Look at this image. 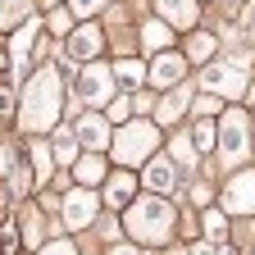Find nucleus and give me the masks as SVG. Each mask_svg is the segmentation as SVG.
Here are the masks:
<instances>
[{
	"mask_svg": "<svg viewBox=\"0 0 255 255\" xmlns=\"http://www.w3.org/2000/svg\"><path fill=\"white\" fill-rule=\"evenodd\" d=\"M123 223H128V233H132V242H141V246H169L178 214H173V205L164 196H141V201L128 205Z\"/></svg>",
	"mask_w": 255,
	"mask_h": 255,
	"instance_id": "1",
	"label": "nucleus"
},
{
	"mask_svg": "<svg viewBox=\"0 0 255 255\" xmlns=\"http://www.w3.org/2000/svg\"><path fill=\"white\" fill-rule=\"evenodd\" d=\"M59 119V73L55 69H41L37 78L27 82L23 91V114H18V128L23 132H46Z\"/></svg>",
	"mask_w": 255,
	"mask_h": 255,
	"instance_id": "2",
	"label": "nucleus"
},
{
	"mask_svg": "<svg viewBox=\"0 0 255 255\" xmlns=\"http://www.w3.org/2000/svg\"><path fill=\"white\" fill-rule=\"evenodd\" d=\"M159 150V128L137 119V123H123V132L114 137V159L123 169H137V164H150Z\"/></svg>",
	"mask_w": 255,
	"mask_h": 255,
	"instance_id": "3",
	"label": "nucleus"
},
{
	"mask_svg": "<svg viewBox=\"0 0 255 255\" xmlns=\"http://www.w3.org/2000/svg\"><path fill=\"white\" fill-rule=\"evenodd\" d=\"M219 146H223V155H228V164H242V159H246V150H251V119L242 110H228V114H223V123H219Z\"/></svg>",
	"mask_w": 255,
	"mask_h": 255,
	"instance_id": "4",
	"label": "nucleus"
},
{
	"mask_svg": "<svg viewBox=\"0 0 255 255\" xmlns=\"http://www.w3.org/2000/svg\"><path fill=\"white\" fill-rule=\"evenodd\" d=\"M201 87L210 91V96H233V101H237V96L251 87L246 82V64H205V73H201Z\"/></svg>",
	"mask_w": 255,
	"mask_h": 255,
	"instance_id": "5",
	"label": "nucleus"
},
{
	"mask_svg": "<svg viewBox=\"0 0 255 255\" xmlns=\"http://www.w3.org/2000/svg\"><path fill=\"white\" fill-rule=\"evenodd\" d=\"M223 214H237L251 219L255 214V169H237L223 187Z\"/></svg>",
	"mask_w": 255,
	"mask_h": 255,
	"instance_id": "6",
	"label": "nucleus"
},
{
	"mask_svg": "<svg viewBox=\"0 0 255 255\" xmlns=\"http://www.w3.org/2000/svg\"><path fill=\"white\" fill-rule=\"evenodd\" d=\"M96 210H101V196H96L91 187H73L69 196H64V223H69V228H87L96 219Z\"/></svg>",
	"mask_w": 255,
	"mask_h": 255,
	"instance_id": "7",
	"label": "nucleus"
},
{
	"mask_svg": "<svg viewBox=\"0 0 255 255\" xmlns=\"http://www.w3.org/2000/svg\"><path fill=\"white\" fill-rule=\"evenodd\" d=\"M110 82H114V69H105V64H87L78 91H82L87 105H105V101H110Z\"/></svg>",
	"mask_w": 255,
	"mask_h": 255,
	"instance_id": "8",
	"label": "nucleus"
},
{
	"mask_svg": "<svg viewBox=\"0 0 255 255\" xmlns=\"http://www.w3.org/2000/svg\"><path fill=\"white\" fill-rule=\"evenodd\" d=\"M182 69H187V59L164 50V55H155V64L146 69V78H150L155 87H178V82H182Z\"/></svg>",
	"mask_w": 255,
	"mask_h": 255,
	"instance_id": "9",
	"label": "nucleus"
},
{
	"mask_svg": "<svg viewBox=\"0 0 255 255\" xmlns=\"http://www.w3.org/2000/svg\"><path fill=\"white\" fill-rule=\"evenodd\" d=\"M173 182H178V164H173V159L159 155V159H150V164H146V187H150V196H169Z\"/></svg>",
	"mask_w": 255,
	"mask_h": 255,
	"instance_id": "10",
	"label": "nucleus"
},
{
	"mask_svg": "<svg viewBox=\"0 0 255 255\" xmlns=\"http://www.w3.org/2000/svg\"><path fill=\"white\" fill-rule=\"evenodd\" d=\"M37 37H41V23H37V18H27V23L18 27V37H14V73H18V78L27 73L32 55H37V50H32V41H37Z\"/></svg>",
	"mask_w": 255,
	"mask_h": 255,
	"instance_id": "11",
	"label": "nucleus"
},
{
	"mask_svg": "<svg viewBox=\"0 0 255 255\" xmlns=\"http://www.w3.org/2000/svg\"><path fill=\"white\" fill-rule=\"evenodd\" d=\"M132 196H137V178L128 173V169H119V173H110V178H105V201H110L114 210L132 205Z\"/></svg>",
	"mask_w": 255,
	"mask_h": 255,
	"instance_id": "12",
	"label": "nucleus"
},
{
	"mask_svg": "<svg viewBox=\"0 0 255 255\" xmlns=\"http://www.w3.org/2000/svg\"><path fill=\"white\" fill-rule=\"evenodd\" d=\"M169 27H196V0H155Z\"/></svg>",
	"mask_w": 255,
	"mask_h": 255,
	"instance_id": "13",
	"label": "nucleus"
},
{
	"mask_svg": "<svg viewBox=\"0 0 255 255\" xmlns=\"http://www.w3.org/2000/svg\"><path fill=\"white\" fill-rule=\"evenodd\" d=\"M78 141L91 146V150L110 146V123H105L101 114H82V119H78Z\"/></svg>",
	"mask_w": 255,
	"mask_h": 255,
	"instance_id": "14",
	"label": "nucleus"
},
{
	"mask_svg": "<svg viewBox=\"0 0 255 255\" xmlns=\"http://www.w3.org/2000/svg\"><path fill=\"white\" fill-rule=\"evenodd\" d=\"M96 50H101V27H78L73 37H69V55H73L78 64H91Z\"/></svg>",
	"mask_w": 255,
	"mask_h": 255,
	"instance_id": "15",
	"label": "nucleus"
},
{
	"mask_svg": "<svg viewBox=\"0 0 255 255\" xmlns=\"http://www.w3.org/2000/svg\"><path fill=\"white\" fill-rule=\"evenodd\" d=\"M187 105H191V87H173L164 101H159V123H173Z\"/></svg>",
	"mask_w": 255,
	"mask_h": 255,
	"instance_id": "16",
	"label": "nucleus"
},
{
	"mask_svg": "<svg viewBox=\"0 0 255 255\" xmlns=\"http://www.w3.org/2000/svg\"><path fill=\"white\" fill-rule=\"evenodd\" d=\"M73 178H78V187H96V182H105V164L96 155H82L73 164Z\"/></svg>",
	"mask_w": 255,
	"mask_h": 255,
	"instance_id": "17",
	"label": "nucleus"
},
{
	"mask_svg": "<svg viewBox=\"0 0 255 255\" xmlns=\"http://www.w3.org/2000/svg\"><path fill=\"white\" fill-rule=\"evenodd\" d=\"M169 37H173V32H169V23H164V18H150V23L141 27V41H146V50H159V55H164Z\"/></svg>",
	"mask_w": 255,
	"mask_h": 255,
	"instance_id": "18",
	"label": "nucleus"
},
{
	"mask_svg": "<svg viewBox=\"0 0 255 255\" xmlns=\"http://www.w3.org/2000/svg\"><path fill=\"white\" fill-rule=\"evenodd\" d=\"M78 146H82L78 132H69V128H59V132H55V159H64V164H78V159H82Z\"/></svg>",
	"mask_w": 255,
	"mask_h": 255,
	"instance_id": "19",
	"label": "nucleus"
},
{
	"mask_svg": "<svg viewBox=\"0 0 255 255\" xmlns=\"http://www.w3.org/2000/svg\"><path fill=\"white\" fill-rule=\"evenodd\" d=\"M210 55H214V37H210V32H191L187 59H191V64H210Z\"/></svg>",
	"mask_w": 255,
	"mask_h": 255,
	"instance_id": "20",
	"label": "nucleus"
},
{
	"mask_svg": "<svg viewBox=\"0 0 255 255\" xmlns=\"http://www.w3.org/2000/svg\"><path fill=\"white\" fill-rule=\"evenodd\" d=\"M191 146H196V155L201 150H214V141H219V132H214V123H205V119H196V123H191Z\"/></svg>",
	"mask_w": 255,
	"mask_h": 255,
	"instance_id": "21",
	"label": "nucleus"
},
{
	"mask_svg": "<svg viewBox=\"0 0 255 255\" xmlns=\"http://www.w3.org/2000/svg\"><path fill=\"white\" fill-rule=\"evenodd\" d=\"M223 237H228V214H223V210H210L205 214V242L223 246Z\"/></svg>",
	"mask_w": 255,
	"mask_h": 255,
	"instance_id": "22",
	"label": "nucleus"
},
{
	"mask_svg": "<svg viewBox=\"0 0 255 255\" xmlns=\"http://www.w3.org/2000/svg\"><path fill=\"white\" fill-rule=\"evenodd\" d=\"M114 78L128 82V87H137V82L146 78V69H141V59H119V64H114Z\"/></svg>",
	"mask_w": 255,
	"mask_h": 255,
	"instance_id": "23",
	"label": "nucleus"
},
{
	"mask_svg": "<svg viewBox=\"0 0 255 255\" xmlns=\"http://www.w3.org/2000/svg\"><path fill=\"white\" fill-rule=\"evenodd\" d=\"M173 164H182V169L196 164V146H191V137H178L173 141Z\"/></svg>",
	"mask_w": 255,
	"mask_h": 255,
	"instance_id": "24",
	"label": "nucleus"
},
{
	"mask_svg": "<svg viewBox=\"0 0 255 255\" xmlns=\"http://www.w3.org/2000/svg\"><path fill=\"white\" fill-rule=\"evenodd\" d=\"M23 9H27V0H0V23L14 27V23L23 18Z\"/></svg>",
	"mask_w": 255,
	"mask_h": 255,
	"instance_id": "25",
	"label": "nucleus"
},
{
	"mask_svg": "<svg viewBox=\"0 0 255 255\" xmlns=\"http://www.w3.org/2000/svg\"><path fill=\"white\" fill-rule=\"evenodd\" d=\"M32 159H37V178L46 182V178H50V146L37 141V146H32Z\"/></svg>",
	"mask_w": 255,
	"mask_h": 255,
	"instance_id": "26",
	"label": "nucleus"
},
{
	"mask_svg": "<svg viewBox=\"0 0 255 255\" xmlns=\"http://www.w3.org/2000/svg\"><path fill=\"white\" fill-rule=\"evenodd\" d=\"M128 114H132V101H110V119L114 123H128Z\"/></svg>",
	"mask_w": 255,
	"mask_h": 255,
	"instance_id": "27",
	"label": "nucleus"
},
{
	"mask_svg": "<svg viewBox=\"0 0 255 255\" xmlns=\"http://www.w3.org/2000/svg\"><path fill=\"white\" fill-rule=\"evenodd\" d=\"M0 233H5V237H0V246H5V255H9V251H18V228H14V223H5Z\"/></svg>",
	"mask_w": 255,
	"mask_h": 255,
	"instance_id": "28",
	"label": "nucleus"
},
{
	"mask_svg": "<svg viewBox=\"0 0 255 255\" xmlns=\"http://www.w3.org/2000/svg\"><path fill=\"white\" fill-rule=\"evenodd\" d=\"M101 5H110V0H73V14H96Z\"/></svg>",
	"mask_w": 255,
	"mask_h": 255,
	"instance_id": "29",
	"label": "nucleus"
},
{
	"mask_svg": "<svg viewBox=\"0 0 255 255\" xmlns=\"http://www.w3.org/2000/svg\"><path fill=\"white\" fill-rule=\"evenodd\" d=\"M41 255H78L69 242H50V246H41Z\"/></svg>",
	"mask_w": 255,
	"mask_h": 255,
	"instance_id": "30",
	"label": "nucleus"
},
{
	"mask_svg": "<svg viewBox=\"0 0 255 255\" xmlns=\"http://www.w3.org/2000/svg\"><path fill=\"white\" fill-rule=\"evenodd\" d=\"M187 255H223V251H219V246H214V242H196V246H191V251H187Z\"/></svg>",
	"mask_w": 255,
	"mask_h": 255,
	"instance_id": "31",
	"label": "nucleus"
},
{
	"mask_svg": "<svg viewBox=\"0 0 255 255\" xmlns=\"http://www.w3.org/2000/svg\"><path fill=\"white\" fill-rule=\"evenodd\" d=\"M9 110H14V91H9V87H0V119H5Z\"/></svg>",
	"mask_w": 255,
	"mask_h": 255,
	"instance_id": "32",
	"label": "nucleus"
},
{
	"mask_svg": "<svg viewBox=\"0 0 255 255\" xmlns=\"http://www.w3.org/2000/svg\"><path fill=\"white\" fill-rule=\"evenodd\" d=\"M196 110H201V114H214V110H219V101H214V96H201Z\"/></svg>",
	"mask_w": 255,
	"mask_h": 255,
	"instance_id": "33",
	"label": "nucleus"
},
{
	"mask_svg": "<svg viewBox=\"0 0 255 255\" xmlns=\"http://www.w3.org/2000/svg\"><path fill=\"white\" fill-rule=\"evenodd\" d=\"M110 255H137V246H114Z\"/></svg>",
	"mask_w": 255,
	"mask_h": 255,
	"instance_id": "34",
	"label": "nucleus"
},
{
	"mask_svg": "<svg viewBox=\"0 0 255 255\" xmlns=\"http://www.w3.org/2000/svg\"><path fill=\"white\" fill-rule=\"evenodd\" d=\"M5 159H9V155H5V146H0V173H5Z\"/></svg>",
	"mask_w": 255,
	"mask_h": 255,
	"instance_id": "35",
	"label": "nucleus"
}]
</instances>
